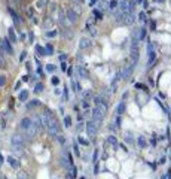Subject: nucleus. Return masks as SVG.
Here are the masks:
<instances>
[{
    "label": "nucleus",
    "instance_id": "obj_32",
    "mask_svg": "<svg viewBox=\"0 0 171 179\" xmlns=\"http://www.w3.org/2000/svg\"><path fill=\"white\" fill-rule=\"evenodd\" d=\"M138 19H140V21H146V14L144 12H140V14H138Z\"/></svg>",
    "mask_w": 171,
    "mask_h": 179
},
{
    "label": "nucleus",
    "instance_id": "obj_6",
    "mask_svg": "<svg viewBox=\"0 0 171 179\" xmlns=\"http://www.w3.org/2000/svg\"><path fill=\"white\" fill-rule=\"evenodd\" d=\"M147 52H149V60H147V66H150V64H153L155 58H156V54H155L153 51V45L149 42V45H147Z\"/></svg>",
    "mask_w": 171,
    "mask_h": 179
},
{
    "label": "nucleus",
    "instance_id": "obj_37",
    "mask_svg": "<svg viewBox=\"0 0 171 179\" xmlns=\"http://www.w3.org/2000/svg\"><path fill=\"white\" fill-rule=\"evenodd\" d=\"M91 96H92V93H91L89 90H88V91H85V93H83V97H85V99H88V97H91Z\"/></svg>",
    "mask_w": 171,
    "mask_h": 179
},
{
    "label": "nucleus",
    "instance_id": "obj_30",
    "mask_svg": "<svg viewBox=\"0 0 171 179\" xmlns=\"http://www.w3.org/2000/svg\"><path fill=\"white\" fill-rule=\"evenodd\" d=\"M94 15L97 17V19H103V14L100 10H97V9H94Z\"/></svg>",
    "mask_w": 171,
    "mask_h": 179
},
{
    "label": "nucleus",
    "instance_id": "obj_24",
    "mask_svg": "<svg viewBox=\"0 0 171 179\" xmlns=\"http://www.w3.org/2000/svg\"><path fill=\"white\" fill-rule=\"evenodd\" d=\"M36 51H37L39 55H46V51H45V48H42V46H37V48H36Z\"/></svg>",
    "mask_w": 171,
    "mask_h": 179
},
{
    "label": "nucleus",
    "instance_id": "obj_10",
    "mask_svg": "<svg viewBox=\"0 0 171 179\" xmlns=\"http://www.w3.org/2000/svg\"><path fill=\"white\" fill-rule=\"evenodd\" d=\"M146 34H147V30H146V27H141L140 28V31L137 33V39H138V42H143L146 39Z\"/></svg>",
    "mask_w": 171,
    "mask_h": 179
},
{
    "label": "nucleus",
    "instance_id": "obj_15",
    "mask_svg": "<svg viewBox=\"0 0 171 179\" xmlns=\"http://www.w3.org/2000/svg\"><path fill=\"white\" fill-rule=\"evenodd\" d=\"M137 143H138V146H140V148H146V146H147V143H146V139L143 136H138V139H137Z\"/></svg>",
    "mask_w": 171,
    "mask_h": 179
},
{
    "label": "nucleus",
    "instance_id": "obj_38",
    "mask_svg": "<svg viewBox=\"0 0 171 179\" xmlns=\"http://www.w3.org/2000/svg\"><path fill=\"white\" fill-rule=\"evenodd\" d=\"M6 84V79H5V76H0V87H3Z\"/></svg>",
    "mask_w": 171,
    "mask_h": 179
},
{
    "label": "nucleus",
    "instance_id": "obj_13",
    "mask_svg": "<svg viewBox=\"0 0 171 179\" xmlns=\"http://www.w3.org/2000/svg\"><path fill=\"white\" fill-rule=\"evenodd\" d=\"M8 163L14 167V169H18L19 167V163H18L17 158H14V157H8Z\"/></svg>",
    "mask_w": 171,
    "mask_h": 179
},
{
    "label": "nucleus",
    "instance_id": "obj_52",
    "mask_svg": "<svg viewBox=\"0 0 171 179\" xmlns=\"http://www.w3.org/2000/svg\"><path fill=\"white\" fill-rule=\"evenodd\" d=\"M140 2H143V0H136V3H140Z\"/></svg>",
    "mask_w": 171,
    "mask_h": 179
},
{
    "label": "nucleus",
    "instance_id": "obj_25",
    "mask_svg": "<svg viewBox=\"0 0 171 179\" xmlns=\"http://www.w3.org/2000/svg\"><path fill=\"white\" fill-rule=\"evenodd\" d=\"M9 37H10V40H12V42H17V37H15V33H14V30H12V28L9 30Z\"/></svg>",
    "mask_w": 171,
    "mask_h": 179
},
{
    "label": "nucleus",
    "instance_id": "obj_41",
    "mask_svg": "<svg viewBox=\"0 0 171 179\" xmlns=\"http://www.w3.org/2000/svg\"><path fill=\"white\" fill-rule=\"evenodd\" d=\"M89 33L92 34V36H97V28H94V27H92V28L89 30Z\"/></svg>",
    "mask_w": 171,
    "mask_h": 179
},
{
    "label": "nucleus",
    "instance_id": "obj_42",
    "mask_svg": "<svg viewBox=\"0 0 171 179\" xmlns=\"http://www.w3.org/2000/svg\"><path fill=\"white\" fill-rule=\"evenodd\" d=\"M79 143H82V145H88V142L83 140V139H80V137H79Z\"/></svg>",
    "mask_w": 171,
    "mask_h": 179
},
{
    "label": "nucleus",
    "instance_id": "obj_27",
    "mask_svg": "<svg viewBox=\"0 0 171 179\" xmlns=\"http://www.w3.org/2000/svg\"><path fill=\"white\" fill-rule=\"evenodd\" d=\"M83 125H85V124H83V121H79V124H77V127H76L77 133H80V131L83 130Z\"/></svg>",
    "mask_w": 171,
    "mask_h": 179
},
{
    "label": "nucleus",
    "instance_id": "obj_34",
    "mask_svg": "<svg viewBox=\"0 0 171 179\" xmlns=\"http://www.w3.org/2000/svg\"><path fill=\"white\" fill-rule=\"evenodd\" d=\"M97 158H98V149L94 151V157H92V163H97Z\"/></svg>",
    "mask_w": 171,
    "mask_h": 179
},
{
    "label": "nucleus",
    "instance_id": "obj_2",
    "mask_svg": "<svg viewBox=\"0 0 171 179\" xmlns=\"http://www.w3.org/2000/svg\"><path fill=\"white\" fill-rule=\"evenodd\" d=\"M94 104L98 111H101L106 115V112H107V102H104L100 96H97V97H94Z\"/></svg>",
    "mask_w": 171,
    "mask_h": 179
},
{
    "label": "nucleus",
    "instance_id": "obj_39",
    "mask_svg": "<svg viewBox=\"0 0 171 179\" xmlns=\"http://www.w3.org/2000/svg\"><path fill=\"white\" fill-rule=\"evenodd\" d=\"M82 106H83V108H85V109H88V108H89V103H88V100H83V103H82Z\"/></svg>",
    "mask_w": 171,
    "mask_h": 179
},
{
    "label": "nucleus",
    "instance_id": "obj_54",
    "mask_svg": "<svg viewBox=\"0 0 171 179\" xmlns=\"http://www.w3.org/2000/svg\"><path fill=\"white\" fill-rule=\"evenodd\" d=\"M161 179H167V175H165V176H162V178H161Z\"/></svg>",
    "mask_w": 171,
    "mask_h": 179
},
{
    "label": "nucleus",
    "instance_id": "obj_51",
    "mask_svg": "<svg viewBox=\"0 0 171 179\" xmlns=\"http://www.w3.org/2000/svg\"><path fill=\"white\" fill-rule=\"evenodd\" d=\"M127 97H128V93H124V96H122V100H125Z\"/></svg>",
    "mask_w": 171,
    "mask_h": 179
},
{
    "label": "nucleus",
    "instance_id": "obj_31",
    "mask_svg": "<svg viewBox=\"0 0 171 179\" xmlns=\"http://www.w3.org/2000/svg\"><path fill=\"white\" fill-rule=\"evenodd\" d=\"M45 51H46V55H51L54 49H52V46H51V45H46V48H45Z\"/></svg>",
    "mask_w": 171,
    "mask_h": 179
},
{
    "label": "nucleus",
    "instance_id": "obj_20",
    "mask_svg": "<svg viewBox=\"0 0 171 179\" xmlns=\"http://www.w3.org/2000/svg\"><path fill=\"white\" fill-rule=\"evenodd\" d=\"M107 140H109V143H112L113 146H116V145H118V139H116V137L113 136V134H112V136H109V139H107Z\"/></svg>",
    "mask_w": 171,
    "mask_h": 179
},
{
    "label": "nucleus",
    "instance_id": "obj_18",
    "mask_svg": "<svg viewBox=\"0 0 171 179\" xmlns=\"http://www.w3.org/2000/svg\"><path fill=\"white\" fill-rule=\"evenodd\" d=\"M3 48L6 49V52H8V54H12V48H10V45H9L8 39H5V40H3Z\"/></svg>",
    "mask_w": 171,
    "mask_h": 179
},
{
    "label": "nucleus",
    "instance_id": "obj_9",
    "mask_svg": "<svg viewBox=\"0 0 171 179\" xmlns=\"http://www.w3.org/2000/svg\"><path fill=\"white\" fill-rule=\"evenodd\" d=\"M91 39H88V37H83V39H80V42H79V49H86V48H89L91 46Z\"/></svg>",
    "mask_w": 171,
    "mask_h": 179
},
{
    "label": "nucleus",
    "instance_id": "obj_21",
    "mask_svg": "<svg viewBox=\"0 0 171 179\" xmlns=\"http://www.w3.org/2000/svg\"><path fill=\"white\" fill-rule=\"evenodd\" d=\"M76 167H71V169H70V173H68V178L70 179H73V178H76Z\"/></svg>",
    "mask_w": 171,
    "mask_h": 179
},
{
    "label": "nucleus",
    "instance_id": "obj_50",
    "mask_svg": "<svg viewBox=\"0 0 171 179\" xmlns=\"http://www.w3.org/2000/svg\"><path fill=\"white\" fill-rule=\"evenodd\" d=\"M112 130V131H113V130H116V127H115V124H110V127H109Z\"/></svg>",
    "mask_w": 171,
    "mask_h": 179
},
{
    "label": "nucleus",
    "instance_id": "obj_8",
    "mask_svg": "<svg viewBox=\"0 0 171 179\" xmlns=\"http://www.w3.org/2000/svg\"><path fill=\"white\" fill-rule=\"evenodd\" d=\"M12 145L14 146H24V139H22V136L14 134L12 136Z\"/></svg>",
    "mask_w": 171,
    "mask_h": 179
},
{
    "label": "nucleus",
    "instance_id": "obj_44",
    "mask_svg": "<svg viewBox=\"0 0 171 179\" xmlns=\"http://www.w3.org/2000/svg\"><path fill=\"white\" fill-rule=\"evenodd\" d=\"M64 97H68V88H67V87L64 88Z\"/></svg>",
    "mask_w": 171,
    "mask_h": 179
},
{
    "label": "nucleus",
    "instance_id": "obj_46",
    "mask_svg": "<svg viewBox=\"0 0 171 179\" xmlns=\"http://www.w3.org/2000/svg\"><path fill=\"white\" fill-rule=\"evenodd\" d=\"M61 69L66 72V70H67V64H66V63H63V64H61Z\"/></svg>",
    "mask_w": 171,
    "mask_h": 179
},
{
    "label": "nucleus",
    "instance_id": "obj_17",
    "mask_svg": "<svg viewBox=\"0 0 171 179\" xmlns=\"http://www.w3.org/2000/svg\"><path fill=\"white\" fill-rule=\"evenodd\" d=\"M79 75H80L82 78H88V72H86V69L83 67L82 64L79 66Z\"/></svg>",
    "mask_w": 171,
    "mask_h": 179
},
{
    "label": "nucleus",
    "instance_id": "obj_22",
    "mask_svg": "<svg viewBox=\"0 0 171 179\" xmlns=\"http://www.w3.org/2000/svg\"><path fill=\"white\" fill-rule=\"evenodd\" d=\"M37 104H40V103H39V100H31V102H30L28 104H27V108H28V109H31V108L37 106Z\"/></svg>",
    "mask_w": 171,
    "mask_h": 179
},
{
    "label": "nucleus",
    "instance_id": "obj_55",
    "mask_svg": "<svg viewBox=\"0 0 171 179\" xmlns=\"http://www.w3.org/2000/svg\"><path fill=\"white\" fill-rule=\"evenodd\" d=\"M158 2H164V0H158Z\"/></svg>",
    "mask_w": 171,
    "mask_h": 179
},
{
    "label": "nucleus",
    "instance_id": "obj_40",
    "mask_svg": "<svg viewBox=\"0 0 171 179\" xmlns=\"http://www.w3.org/2000/svg\"><path fill=\"white\" fill-rule=\"evenodd\" d=\"M125 142H128V143H132V139H131V134H128V136H125Z\"/></svg>",
    "mask_w": 171,
    "mask_h": 179
},
{
    "label": "nucleus",
    "instance_id": "obj_36",
    "mask_svg": "<svg viewBox=\"0 0 171 179\" xmlns=\"http://www.w3.org/2000/svg\"><path fill=\"white\" fill-rule=\"evenodd\" d=\"M46 69H48V72H54V70H55V66H54V64H48Z\"/></svg>",
    "mask_w": 171,
    "mask_h": 179
},
{
    "label": "nucleus",
    "instance_id": "obj_28",
    "mask_svg": "<svg viewBox=\"0 0 171 179\" xmlns=\"http://www.w3.org/2000/svg\"><path fill=\"white\" fill-rule=\"evenodd\" d=\"M73 10H75V12H76L77 15H80V14H82V8H80V6H79V5H75V8H73Z\"/></svg>",
    "mask_w": 171,
    "mask_h": 179
},
{
    "label": "nucleus",
    "instance_id": "obj_49",
    "mask_svg": "<svg viewBox=\"0 0 171 179\" xmlns=\"http://www.w3.org/2000/svg\"><path fill=\"white\" fill-rule=\"evenodd\" d=\"M66 58H67V57H66L64 54H63V55H60V60H61V61H64V60H66Z\"/></svg>",
    "mask_w": 171,
    "mask_h": 179
},
{
    "label": "nucleus",
    "instance_id": "obj_43",
    "mask_svg": "<svg viewBox=\"0 0 171 179\" xmlns=\"http://www.w3.org/2000/svg\"><path fill=\"white\" fill-rule=\"evenodd\" d=\"M52 26V21L51 19H48V21H46V24H45V27H51Z\"/></svg>",
    "mask_w": 171,
    "mask_h": 179
},
{
    "label": "nucleus",
    "instance_id": "obj_1",
    "mask_svg": "<svg viewBox=\"0 0 171 179\" xmlns=\"http://www.w3.org/2000/svg\"><path fill=\"white\" fill-rule=\"evenodd\" d=\"M46 130L49 131L51 136H57L60 133V125H58V121L55 119L54 115H49V119H48V125H46Z\"/></svg>",
    "mask_w": 171,
    "mask_h": 179
},
{
    "label": "nucleus",
    "instance_id": "obj_35",
    "mask_svg": "<svg viewBox=\"0 0 171 179\" xmlns=\"http://www.w3.org/2000/svg\"><path fill=\"white\" fill-rule=\"evenodd\" d=\"M46 36H48V37H54V36H57V31H55V30H54V31H48Z\"/></svg>",
    "mask_w": 171,
    "mask_h": 179
},
{
    "label": "nucleus",
    "instance_id": "obj_5",
    "mask_svg": "<svg viewBox=\"0 0 171 179\" xmlns=\"http://www.w3.org/2000/svg\"><path fill=\"white\" fill-rule=\"evenodd\" d=\"M136 23V14L134 12H124V24L131 26Z\"/></svg>",
    "mask_w": 171,
    "mask_h": 179
},
{
    "label": "nucleus",
    "instance_id": "obj_45",
    "mask_svg": "<svg viewBox=\"0 0 171 179\" xmlns=\"http://www.w3.org/2000/svg\"><path fill=\"white\" fill-rule=\"evenodd\" d=\"M97 2H98V0H89V6H94Z\"/></svg>",
    "mask_w": 171,
    "mask_h": 179
},
{
    "label": "nucleus",
    "instance_id": "obj_53",
    "mask_svg": "<svg viewBox=\"0 0 171 179\" xmlns=\"http://www.w3.org/2000/svg\"><path fill=\"white\" fill-rule=\"evenodd\" d=\"M73 2H75V3H79V2H80V0H73Z\"/></svg>",
    "mask_w": 171,
    "mask_h": 179
},
{
    "label": "nucleus",
    "instance_id": "obj_19",
    "mask_svg": "<svg viewBox=\"0 0 171 179\" xmlns=\"http://www.w3.org/2000/svg\"><path fill=\"white\" fill-rule=\"evenodd\" d=\"M43 88H45V87H43V84H42V82L36 84V87H34V93H42V91H43Z\"/></svg>",
    "mask_w": 171,
    "mask_h": 179
},
{
    "label": "nucleus",
    "instance_id": "obj_48",
    "mask_svg": "<svg viewBox=\"0 0 171 179\" xmlns=\"http://www.w3.org/2000/svg\"><path fill=\"white\" fill-rule=\"evenodd\" d=\"M3 161H5V158H3V155H2V154H0V166H2V164H3Z\"/></svg>",
    "mask_w": 171,
    "mask_h": 179
},
{
    "label": "nucleus",
    "instance_id": "obj_47",
    "mask_svg": "<svg viewBox=\"0 0 171 179\" xmlns=\"http://www.w3.org/2000/svg\"><path fill=\"white\" fill-rule=\"evenodd\" d=\"M136 87H137V88H143V90L146 91V87H144V85H141V84H137Z\"/></svg>",
    "mask_w": 171,
    "mask_h": 179
},
{
    "label": "nucleus",
    "instance_id": "obj_29",
    "mask_svg": "<svg viewBox=\"0 0 171 179\" xmlns=\"http://www.w3.org/2000/svg\"><path fill=\"white\" fill-rule=\"evenodd\" d=\"M51 82H52V85H58V84H60V78H57V76H52Z\"/></svg>",
    "mask_w": 171,
    "mask_h": 179
},
{
    "label": "nucleus",
    "instance_id": "obj_3",
    "mask_svg": "<svg viewBox=\"0 0 171 179\" xmlns=\"http://www.w3.org/2000/svg\"><path fill=\"white\" fill-rule=\"evenodd\" d=\"M86 133H88V136L91 137V139L97 136V133H98V128H97V125L92 122V119L86 122Z\"/></svg>",
    "mask_w": 171,
    "mask_h": 179
},
{
    "label": "nucleus",
    "instance_id": "obj_16",
    "mask_svg": "<svg viewBox=\"0 0 171 179\" xmlns=\"http://www.w3.org/2000/svg\"><path fill=\"white\" fill-rule=\"evenodd\" d=\"M109 9H110L112 12H113L115 9H118V0H110V2H109Z\"/></svg>",
    "mask_w": 171,
    "mask_h": 179
},
{
    "label": "nucleus",
    "instance_id": "obj_7",
    "mask_svg": "<svg viewBox=\"0 0 171 179\" xmlns=\"http://www.w3.org/2000/svg\"><path fill=\"white\" fill-rule=\"evenodd\" d=\"M66 18H67L70 23H76L77 18H79V15H77L73 9H67V10H66Z\"/></svg>",
    "mask_w": 171,
    "mask_h": 179
},
{
    "label": "nucleus",
    "instance_id": "obj_12",
    "mask_svg": "<svg viewBox=\"0 0 171 179\" xmlns=\"http://www.w3.org/2000/svg\"><path fill=\"white\" fill-rule=\"evenodd\" d=\"M124 112H125V102H120L116 108V113H118V117H120V115H124Z\"/></svg>",
    "mask_w": 171,
    "mask_h": 179
},
{
    "label": "nucleus",
    "instance_id": "obj_23",
    "mask_svg": "<svg viewBox=\"0 0 171 179\" xmlns=\"http://www.w3.org/2000/svg\"><path fill=\"white\" fill-rule=\"evenodd\" d=\"M64 125L67 128L71 125V118H70V117H64Z\"/></svg>",
    "mask_w": 171,
    "mask_h": 179
},
{
    "label": "nucleus",
    "instance_id": "obj_33",
    "mask_svg": "<svg viewBox=\"0 0 171 179\" xmlns=\"http://www.w3.org/2000/svg\"><path fill=\"white\" fill-rule=\"evenodd\" d=\"M73 149H75V154H76L77 157H79V155H80V151H79V146H77L76 143H75V145H73Z\"/></svg>",
    "mask_w": 171,
    "mask_h": 179
},
{
    "label": "nucleus",
    "instance_id": "obj_14",
    "mask_svg": "<svg viewBox=\"0 0 171 179\" xmlns=\"http://www.w3.org/2000/svg\"><path fill=\"white\" fill-rule=\"evenodd\" d=\"M18 99H19V102H26L27 99H28V91L27 90H22L19 93V96H18Z\"/></svg>",
    "mask_w": 171,
    "mask_h": 179
},
{
    "label": "nucleus",
    "instance_id": "obj_4",
    "mask_svg": "<svg viewBox=\"0 0 171 179\" xmlns=\"http://www.w3.org/2000/svg\"><path fill=\"white\" fill-rule=\"evenodd\" d=\"M134 66H136V63H132V61H131V64H128L127 67H125L124 70H122V75H120V76H122V79L128 81L129 78H131L132 72H134Z\"/></svg>",
    "mask_w": 171,
    "mask_h": 179
},
{
    "label": "nucleus",
    "instance_id": "obj_26",
    "mask_svg": "<svg viewBox=\"0 0 171 179\" xmlns=\"http://www.w3.org/2000/svg\"><path fill=\"white\" fill-rule=\"evenodd\" d=\"M57 139H58V142H60L61 145H64V143H66V139H64V136H63V134H60V133L57 134Z\"/></svg>",
    "mask_w": 171,
    "mask_h": 179
},
{
    "label": "nucleus",
    "instance_id": "obj_11",
    "mask_svg": "<svg viewBox=\"0 0 171 179\" xmlns=\"http://www.w3.org/2000/svg\"><path fill=\"white\" fill-rule=\"evenodd\" d=\"M33 121H31V118H22L21 119V128L22 130H27V128L30 127V124H31Z\"/></svg>",
    "mask_w": 171,
    "mask_h": 179
}]
</instances>
